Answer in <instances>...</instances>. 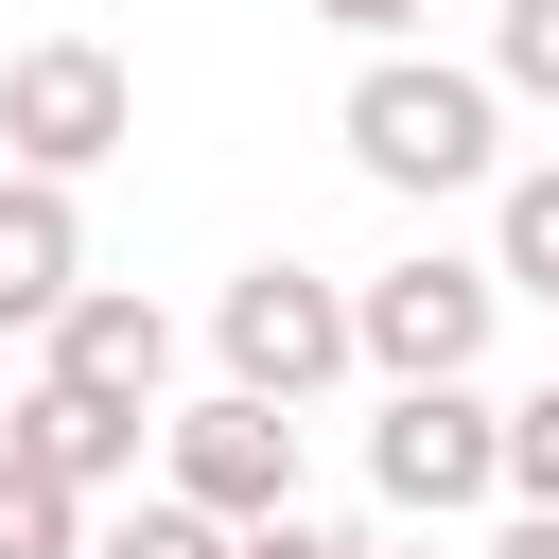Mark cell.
Listing matches in <instances>:
<instances>
[{
    "label": "cell",
    "mask_w": 559,
    "mask_h": 559,
    "mask_svg": "<svg viewBox=\"0 0 559 559\" xmlns=\"http://www.w3.org/2000/svg\"><path fill=\"white\" fill-rule=\"evenodd\" d=\"M157 472H175V507L192 524H297V419L280 402H245V384H210V402H175L157 419Z\"/></svg>",
    "instance_id": "277c9868"
},
{
    "label": "cell",
    "mask_w": 559,
    "mask_h": 559,
    "mask_svg": "<svg viewBox=\"0 0 559 559\" xmlns=\"http://www.w3.org/2000/svg\"><path fill=\"white\" fill-rule=\"evenodd\" d=\"M489 559H559V524H542V507H524V524H507V542H489Z\"/></svg>",
    "instance_id": "e0dca14e"
},
{
    "label": "cell",
    "mask_w": 559,
    "mask_h": 559,
    "mask_svg": "<svg viewBox=\"0 0 559 559\" xmlns=\"http://www.w3.org/2000/svg\"><path fill=\"white\" fill-rule=\"evenodd\" d=\"M367 489H384L402 524L489 507V489H507V402H472V384H384V419H367Z\"/></svg>",
    "instance_id": "5b68a950"
},
{
    "label": "cell",
    "mask_w": 559,
    "mask_h": 559,
    "mask_svg": "<svg viewBox=\"0 0 559 559\" xmlns=\"http://www.w3.org/2000/svg\"><path fill=\"white\" fill-rule=\"evenodd\" d=\"M87 297V210L52 192V175H0V332H35L52 349V314Z\"/></svg>",
    "instance_id": "9c48e42d"
},
{
    "label": "cell",
    "mask_w": 559,
    "mask_h": 559,
    "mask_svg": "<svg viewBox=\"0 0 559 559\" xmlns=\"http://www.w3.org/2000/svg\"><path fill=\"white\" fill-rule=\"evenodd\" d=\"M489 280H507V297H542V314H559V157H524V175H507V192H489Z\"/></svg>",
    "instance_id": "30bf717a"
},
{
    "label": "cell",
    "mask_w": 559,
    "mask_h": 559,
    "mask_svg": "<svg viewBox=\"0 0 559 559\" xmlns=\"http://www.w3.org/2000/svg\"><path fill=\"white\" fill-rule=\"evenodd\" d=\"M332 140H349V175H384V192H472V175L507 157V87L454 70V52H367L349 105H332Z\"/></svg>",
    "instance_id": "6da1fadb"
},
{
    "label": "cell",
    "mask_w": 559,
    "mask_h": 559,
    "mask_svg": "<svg viewBox=\"0 0 559 559\" xmlns=\"http://www.w3.org/2000/svg\"><path fill=\"white\" fill-rule=\"evenodd\" d=\"M0 559H87V507L35 489V472H0Z\"/></svg>",
    "instance_id": "7c38bea8"
},
{
    "label": "cell",
    "mask_w": 559,
    "mask_h": 559,
    "mask_svg": "<svg viewBox=\"0 0 559 559\" xmlns=\"http://www.w3.org/2000/svg\"><path fill=\"white\" fill-rule=\"evenodd\" d=\"M0 472H35V489H70V507H87V489H122V472H140V419L35 367V384L0 402Z\"/></svg>",
    "instance_id": "52a82bcc"
},
{
    "label": "cell",
    "mask_w": 559,
    "mask_h": 559,
    "mask_svg": "<svg viewBox=\"0 0 559 559\" xmlns=\"http://www.w3.org/2000/svg\"><path fill=\"white\" fill-rule=\"evenodd\" d=\"M122 140H140V70H122L105 35H35V52L0 70V157H17V175L70 192V175H105Z\"/></svg>",
    "instance_id": "3957f363"
},
{
    "label": "cell",
    "mask_w": 559,
    "mask_h": 559,
    "mask_svg": "<svg viewBox=\"0 0 559 559\" xmlns=\"http://www.w3.org/2000/svg\"><path fill=\"white\" fill-rule=\"evenodd\" d=\"M87 559H245V542H227V524H192V507L157 489V507H140V524H105Z\"/></svg>",
    "instance_id": "5bb4252c"
},
{
    "label": "cell",
    "mask_w": 559,
    "mask_h": 559,
    "mask_svg": "<svg viewBox=\"0 0 559 559\" xmlns=\"http://www.w3.org/2000/svg\"><path fill=\"white\" fill-rule=\"evenodd\" d=\"M507 489L559 524V384H524V402H507Z\"/></svg>",
    "instance_id": "4fadbf2b"
},
{
    "label": "cell",
    "mask_w": 559,
    "mask_h": 559,
    "mask_svg": "<svg viewBox=\"0 0 559 559\" xmlns=\"http://www.w3.org/2000/svg\"><path fill=\"white\" fill-rule=\"evenodd\" d=\"M314 17H332V35H367V52H402V17H419V0H314Z\"/></svg>",
    "instance_id": "9a60e30c"
},
{
    "label": "cell",
    "mask_w": 559,
    "mask_h": 559,
    "mask_svg": "<svg viewBox=\"0 0 559 559\" xmlns=\"http://www.w3.org/2000/svg\"><path fill=\"white\" fill-rule=\"evenodd\" d=\"M245 559H367V542H332V524H245Z\"/></svg>",
    "instance_id": "2e32d148"
},
{
    "label": "cell",
    "mask_w": 559,
    "mask_h": 559,
    "mask_svg": "<svg viewBox=\"0 0 559 559\" xmlns=\"http://www.w3.org/2000/svg\"><path fill=\"white\" fill-rule=\"evenodd\" d=\"M52 384H87V402L157 419V384H175V314H157V297H122V280H87V297L52 314Z\"/></svg>",
    "instance_id": "ba28073f"
},
{
    "label": "cell",
    "mask_w": 559,
    "mask_h": 559,
    "mask_svg": "<svg viewBox=\"0 0 559 559\" xmlns=\"http://www.w3.org/2000/svg\"><path fill=\"white\" fill-rule=\"evenodd\" d=\"M367 559H437V542H367Z\"/></svg>",
    "instance_id": "ac0fdd59"
},
{
    "label": "cell",
    "mask_w": 559,
    "mask_h": 559,
    "mask_svg": "<svg viewBox=\"0 0 559 559\" xmlns=\"http://www.w3.org/2000/svg\"><path fill=\"white\" fill-rule=\"evenodd\" d=\"M489 314H507V280L489 262H384V280H349V332H367V367L384 384H472L489 367Z\"/></svg>",
    "instance_id": "8992f818"
},
{
    "label": "cell",
    "mask_w": 559,
    "mask_h": 559,
    "mask_svg": "<svg viewBox=\"0 0 559 559\" xmlns=\"http://www.w3.org/2000/svg\"><path fill=\"white\" fill-rule=\"evenodd\" d=\"M210 349H227V384L245 402H332L349 367H367V332H349V280H314V262H245L227 297H210Z\"/></svg>",
    "instance_id": "7a4b0ae2"
},
{
    "label": "cell",
    "mask_w": 559,
    "mask_h": 559,
    "mask_svg": "<svg viewBox=\"0 0 559 559\" xmlns=\"http://www.w3.org/2000/svg\"><path fill=\"white\" fill-rule=\"evenodd\" d=\"M489 87L507 105H559V0H507L489 17Z\"/></svg>",
    "instance_id": "8fae6325"
}]
</instances>
